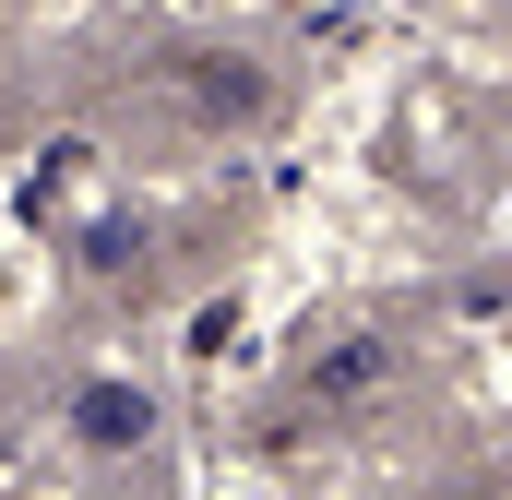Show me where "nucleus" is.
Segmentation results:
<instances>
[{"label": "nucleus", "mask_w": 512, "mask_h": 500, "mask_svg": "<svg viewBox=\"0 0 512 500\" xmlns=\"http://www.w3.org/2000/svg\"><path fill=\"white\" fill-rule=\"evenodd\" d=\"M72 441H84V453H131V441H155V393H131V381H84V393H72Z\"/></svg>", "instance_id": "1"}, {"label": "nucleus", "mask_w": 512, "mask_h": 500, "mask_svg": "<svg viewBox=\"0 0 512 500\" xmlns=\"http://www.w3.org/2000/svg\"><path fill=\"white\" fill-rule=\"evenodd\" d=\"M453 12H477V0H453Z\"/></svg>", "instance_id": "2"}]
</instances>
